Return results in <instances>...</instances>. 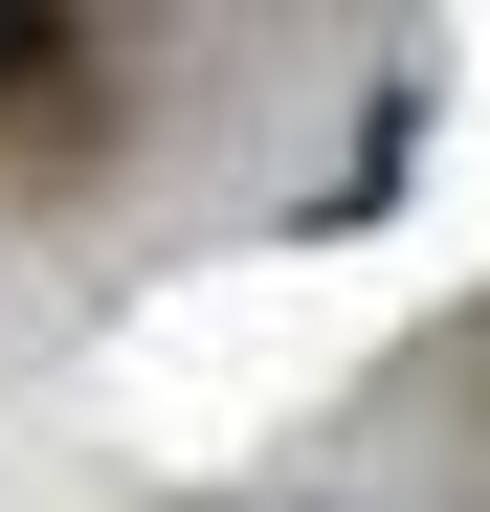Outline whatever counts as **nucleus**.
I'll return each instance as SVG.
<instances>
[{
	"label": "nucleus",
	"mask_w": 490,
	"mask_h": 512,
	"mask_svg": "<svg viewBox=\"0 0 490 512\" xmlns=\"http://www.w3.org/2000/svg\"><path fill=\"white\" fill-rule=\"evenodd\" d=\"M0 67H45V23H23V0H0Z\"/></svg>",
	"instance_id": "obj_1"
}]
</instances>
